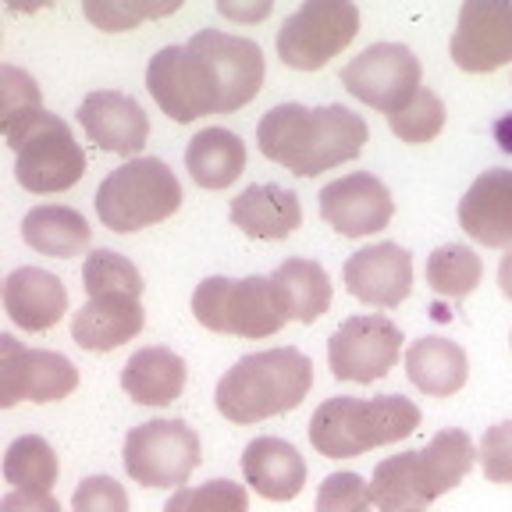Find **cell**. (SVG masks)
I'll return each instance as SVG.
<instances>
[{"label":"cell","instance_id":"obj_1","mask_svg":"<svg viewBox=\"0 0 512 512\" xmlns=\"http://www.w3.org/2000/svg\"><path fill=\"white\" fill-rule=\"evenodd\" d=\"M264 50L246 36L200 29L182 47H164L146 68V89L178 125L203 114H232L264 89Z\"/></svg>","mask_w":512,"mask_h":512},{"label":"cell","instance_id":"obj_2","mask_svg":"<svg viewBox=\"0 0 512 512\" xmlns=\"http://www.w3.org/2000/svg\"><path fill=\"white\" fill-rule=\"evenodd\" d=\"M370 139L363 114L342 104L303 107L278 104L256 125V146L267 160L281 164L299 178L331 171L345 160H356Z\"/></svg>","mask_w":512,"mask_h":512},{"label":"cell","instance_id":"obj_3","mask_svg":"<svg viewBox=\"0 0 512 512\" xmlns=\"http://www.w3.org/2000/svg\"><path fill=\"white\" fill-rule=\"evenodd\" d=\"M313 388V363L306 352L292 349H264L253 356H242L228 374L217 381V413L232 424H260L288 409L310 395Z\"/></svg>","mask_w":512,"mask_h":512},{"label":"cell","instance_id":"obj_4","mask_svg":"<svg viewBox=\"0 0 512 512\" xmlns=\"http://www.w3.org/2000/svg\"><path fill=\"white\" fill-rule=\"evenodd\" d=\"M477 463V448L470 434L448 427L438 431L427 448L381 459L370 477V498L377 512H409L424 509L434 498L452 491Z\"/></svg>","mask_w":512,"mask_h":512},{"label":"cell","instance_id":"obj_5","mask_svg":"<svg viewBox=\"0 0 512 512\" xmlns=\"http://www.w3.org/2000/svg\"><path fill=\"white\" fill-rule=\"evenodd\" d=\"M420 427V406L406 395H377V399H338L320 402L310 420V445L324 459H352L370 448L402 441Z\"/></svg>","mask_w":512,"mask_h":512},{"label":"cell","instance_id":"obj_6","mask_svg":"<svg viewBox=\"0 0 512 512\" xmlns=\"http://www.w3.org/2000/svg\"><path fill=\"white\" fill-rule=\"evenodd\" d=\"M4 139L15 150L18 185L36 196L68 192L86 175V150L75 143L68 121L43 107L4 121Z\"/></svg>","mask_w":512,"mask_h":512},{"label":"cell","instance_id":"obj_7","mask_svg":"<svg viewBox=\"0 0 512 512\" xmlns=\"http://www.w3.org/2000/svg\"><path fill=\"white\" fill-rule=\"evenodd\" d=\"M182 182L157 157H132L96 189V214L111 232L132 235L168 221L182 207Z\"/></svg>","mask_w":512,"mask_h":512},{"label":"cell","instance_id":"obj_8","mask_svg":"<svg viewBox=\"0 0 512 512\" xmlns=\"http://www.w3.org/2000/svg\"><path fill=\"white\" fill-rule=\"evenodd\" d=\"M192 313L214 335L271 338L285 328L288 310L271 278H203L192 292Z\"/></svg>","mask_w":512,"mask_h":512},{"label":"cell","instance_id":"obj_9","mask_svg":"<svg viewBox=\"0 0 512 512\" xmlns=\"http://www.w3.org/2000/svg\"><path fill=\"white\" fill-rule=\"evenodd\" d=\"M360 32V8L352 0H306L278 29V57L296 72H317L338 57Z\"/></svg>","mask_w":512,"mask_h":512},{"label":"cell","instance_id":"obj_10","mask_svg":"<svg viewBox=\"0 0 512 512\" xmlns=\"http://www.w3.org/2000/svg\"><path fill=\"white\" fill-rule=\"evenodd\" d=\"M200 459V434L185 420H150L125 438V473L143 488H182Z\"/></svg>","mask_w":512,"mask_h":512},{"label":"cell","instance_id":"obj_11","mask_svg":"<svg viewBox=\"0 0 512 512\" xmlns=\"http://www.w3.org/2000/svg\"><path fill=\"white\" fill-rule=\"evenodd\" d=\"M420 79H424L420 57L402 43H374L342 68V86L360 104L381 114H395L413 104V96L424 89Z\"/></svg>","mask_w":512,"mask_h":512},{"label":"cell","instance_id":"obj_12","mask_svg":"<svg viewBox=\"0 0 512 512\" xmlns=\"http://www.w3.org/2000/svg\"><path fill=\"white\" fill-rule=\"evenodd\" d=\"M402 331L384 313H363L338 324L328 338V367L338 381L370 384L381 381L399 363Z\"/></svg>","mask_w":512,"mask_h":512},{"label":"cell","instance_id":"obj_13","mask_svg":"<svg viewBox=\"0 0 512 512\" xmlns=\"http://www.w3.org/2000/svg\"><path fill=\"white\" fill-rule=\"evenodd\" d=\"M79 388V370L68 356L50 349H25L15 335H0V406L61 402Z\"/></svg>","mask_w":512,"mask_h":512},{"label":"cell","instance_id":"obj_14","mask_svg":"<svg viewBox=\"0 0 512 512\" xmlns=\"http://www.w3.org/2000/svg\"><path fill=\"white\" fill-rule=\"evenodd\" d=\"M452 61L466 75H491L512 61V4L509 0H466L452 32Z\"/></svg>","mask_w":512,"mask_h":512},{"label":"cell","instance_id":"obj_15","mask_svg":"<svg viewBox=\"0 0 512 512\" xmlns=\"http://www.w3.org/2000/svg\"><path fill=\"white\" fill-rule=\"evenodd\" d=\"M395 214V200L388 185L370 171H352L338 182L320 189V217L342 232L345 239L384 232Z\"/></svg>","mask_w":512,"mask_h":512},{"label":"cell","instance_id":"obj_16","mask_svg":"<svg viewBox=\"0 0 512 512\" xmlns=\"http://www.w3.org/2000/svg\"><path fill=\"white\" fill-rule=\"evenodd\" d=\"M349 296L377 310H395L413 292V256L399 242H377L352 253L342 267Z\"/></svg>","mask_w":512,"mask_h":512},{"label":"cell","instance_id":"obj_17","mask_svg":"<svg viewBox=\"0 0 512 512\" xmlns=\"http://www.w3.org/2000/svg\"><path fill=\"white\" fill-rule=\"evenodd\" d=\"M79 125L86 132L89 143H96L107 153H121V157H136L150 139V118L143 107L125 93L114 89H96L79 104Z\"/></svg>","mask_w":512,"mask_h":512},{"label":"cell","instance_id":"obj_18","mask_svg":"<svg viewBox=\"0 0 512 512\" xmlns=\"http://www.w3.org/2000/svg\"><path fill=\"white\" fill-rule=\"evenodd\" d=\"M146 328L143 296L132 292H100L82 303V310L72 317L75 345L89 352H114L118 345L132 342Z\"/></svg>","mask_w":512,"mask_h":512},{"label":"cell","instance_id":"obj_19","mask_svg":"<svg viewBox=\"0 0 512 512\" xmlns=\"http://www.w3.org/2000/svg\"><path fill=\"white\" fill-rule=\"evenodd\" d=\"M459 228L488 249H512V171L491 168L459 200Z\"/></svg>","mask_w":512,"mask_h":512},{"label":"cell","instance_id":"obj_20","mask_svg":"<svg viewBox=\"0 0 512 512\" xmlns=\"http://www.w3.org/2000/svg\"><path fill=\"white\" fill-rule=\"evenodd\" d=\"M4 310L22 331H50L68 313V288L43 267H18L4 281Z\"/></svg>","mask_w":512,"mask_h":512},{"label":"cell","instance_id":"obj_21","mask_svg":"<svg viewBox=\"0 0 512 512\" xmlns=\"http://www.w3.org/2000/svg\"><path fill=\"white\" fill-rule=\"evenodd\" d=\"M242 477L267 502H292L306 488V463L285 438H256L242 452Z\"/></svg>","mask_w":512,"mask_h":512},{"label":"cell","instance_id":"obj_22","mask_svg":"<svg viewBox=\"0 0 512 512\" xmlns=\"http://www.w3.org/2000/svg\"><path fill=\"white\" fill-rule=\"evenodd\" d=\"M232 224L242 235L260 242L288 239L303 224V207L292 189L281 185H249L232 200Z\"/></svg>","mask_w":512,"mask_h":512},{"label":"cell","instance_id":"obj_23","mask_svg":"<svg viewBox=\"0 0 512 512\" xmlns=\"http://www.w3.org/2000/svg\"><path fill=\"white\" fill-rule=\"evenodd\" d=\"M185 360L164 345H146L132 352V360L121 367V388L139 406H171L185 392Z\"/></svg>","mask_w":512,"mask_h":512},{"label":"cell","instance_id":"obj_24","mask_svg":"<svg viewBox=\"0 0 512 512\" xmlns=\"http://www.w3.org/2000/svg\"><path fill=\"white\" fill-rule=\"evenodd\" d=\"M406 374L424 395H431V399H448V395H456L466 384L470 363H466L463 345L448 342V338H438V335H427L409 345Z\"/></svg>","mask_w":512,"mask_h":512},{"label":"cell","instance_id":"obj_25","mask_svg":"<svg viewBox=\"0 0 512 512\" xmlns=\"http://www.w3.org/2000/svg\"><path fill=\"white\" fill-rule=\"evenodd\" d=\"M185 168L200 189H228L246 171V143L228 128H203L185 146Z\"/></svg>","mask_w":512,"mask_h":512},{"label":"cell","instance_id":"obj_26","mask_svg":"<svg viewBox=\"0 0 512 512\" xmlns=\"http://www.w3.org/2000/svg\"><path fill=\"white\" fill-rule=\"evenodd\" d=\"M22 239L29 242L36 253L54 256V260H72L89 249V221L72 207H61V203H43V207H32L22 221Z\"/></svg>","mask_w":512,"mask_h":512},{"label":"cell","instance_id":"obj_27","mask_svg":"<svg viewBox=\"0 0 512 512\" xmlns=\"http://www.w3.org/2000/svg\"><path fill=\"white\" fill-rule=\"evenodd\" d=\"M274 288H278L281 303H285L288 317L299 324H313L328 313L331 306V278L317 260L306 256H292L278 271L271 274Z\"/></svg>","mask_w":512,"mask_h":512},{"label":"cell","instance_id":"obj_28","mask_svg":"<svg viewBox=\"0 0 512 512\" xmlns=\"http://www.w3.org/2000/svg\"><path fill=\"white\" fill-rule=\"evenodd\" d=\"M57 456L50 448L47 438L40 434H22L8 445L4 452V480H8L15 491H40L50 495V488L57 484Z\"/></svg>","mask_w":512,"mask_h":512},{"label":"cell","instance_id":"obj_29","mask_svg":"<svg viewBox=\"0 0 512 512\" xmlns=\"http://www.w3.org/2000/svg\"><path fill=\"white\" fill-rule=\"evenodd\" d=\"M427 288L434 296L445 299H466L473 288L484 278V260L473 253L470 246H459V242H448V246H438L431 256H427Z\"/></svg>","mask_w":512,"mask_h":512},{"label":"cell","instance_id":"obj_30","mask_svg":"<svg viewBox=\"0 0 512 512\" xmlns=\"http://www.w3.org/2000/svg\"><path fill=\"white\" fill-rule=\"evenodd\" d=\"M82 288H86V296H100V292L143 296V274L128 256L114 253V249H93L82 267Z\"/></svg>","mask_w":512,"mask_h":512},{"label":"cell","instance_id":"obj_31","mask_svg":"<svg viewBox=\"0 0 512 512\" xmlns=\"http://www.w3.org/2000/svg\"><path fill=\"white\" fill-rule=\"evenodd\" d=\"M164 512H249V495L235 480L214 477L200 488H178Z\"/></svg>","mask_w":512,"mask_h":512},{"label":"cell","instance_id":"obj_32","mask_svg":"<svg viewBox=\"0 0 512 512\" xmlns=\"http://www.w3.org/2000/svg\"><path fill=\"white\" fill-rule=\"evenodd\" d=\"M388 128H392L402 143H431L441 128H445V104H441L431 89H420L413 96V104L388 114Z\"/></svg>","mask_w":512,"mask_h":512},{"label":"cell","instance_id":"obj_33","mask_svg":"<svg viewBox=\"0 0 512 512\" xmlns=\"http://www.w3.org/2000/svg\"><path fill=\"white\" fill-rule=\"evenodd\" d=\"M370 484L360 473H331L317 491V512H370Z\"/></svg>","mask_w":512,"mask_h":512},{"label":"cell","instance_id":"obj_34","mask_svg":"<svg viewBox=\"0 0 512 512\" xmlns=\"http://www.w3.org/2000/svg\"><path fill=\"white\" fill-rule=\"evenodd\" d=\"M86 18L96 22L100 29L107 32H125L132 25L146 22V18H160V15H171L178 11V4H160V8H146V4H128V0H89L86 8Z\"/></svg>","mask_w":512,"mask_h":512},{"label":"cell","instance_id":"obj_35","mask_svg":"<svg viewBox=\"0 0 512 512\" xmlns=\"http://www.w3.org/2000/svg\"><path fill=\"white\" fill-rule=\"evenodd\" d=\"M477 459L491 484H512V420L484 431Z\"/></svg>","mask_w":512,"mask_h":512},{"label":"cell","instance_id":"obj_36","mask_svg":"<svg viewBox=\"0 0 512 512\" xmlns=\"http://www.w3.org/2000/svg\"><path fill=\"white\" fill-rule=\"evenodd\" d=\"M25 111H40V86L29 72H22L15 64H4L0 68V114L8 121Z\"/></svg>","mask_w":512,"mask_h":512},{"label":"cell","instance_id":"obj_37","mask_svg":"<svg viewBox=\"0 0 512 512\" xmlns=\"http://www.w3.org/2000/svg\"><path fill=\"white\" fill-rule=\"evenodd\" d=\"M72 512H128V495L114 477H86L72 495Z\"/></svg>","mask_w":512,"mask_h":512},{"label":"cell","instance_id":"obj_38","mask_svg":"<svg viewBox=\"0 0 512 512\" xmlns=\"http://www.w3.org/2000/svg\"><path fill=\"white\" fill-rule=\"evenodd\" d=\"M0 512H61L54 495H40V491H8L0 498Z\"/></svg>","mask_w":512,"mask_h":512},{"label":"cell","instance_id":"obj_39","mask_svg":"<svg viewBox=\"0 0 512 512\" xmlns=\"http://www.w3.org/2000/svg\"><path fill=\"white\" fill-rule=\"evenodd\" d=\"M217 11L228 18H239V22H260L274 11L271 0H260V4H235V0H217Z\"/></svg>","mask_w":512,"mask_h":512},{"label":"cell","instance_id":"obj_40","mask_svg":"<svg viewBox=\"0 0 512 512\" xmlns=\"http://www.w3.org/2000/svg\"><path fill=\"white\" fill-rule=\"evenodd\" d=\"M498 285H502V296L512 299V249H505L502 264H498Z\"/></svg>","mask_w":512,"mask_h":512},{"label":"cell","instance_id":"obj_41","mask_svg":"<svg viewBox=\"0 0 512 512\" xmlns=\"http://www.w3.org/2000/svg\"><path fill=\"white\" fill-rule=\"evenodd\" d=\"M495 139L505 153H512V114H505V118L495 121Z\"/></svg>","mask_w":512,"mask_h":512},{"label":"cell","instance_id":"obj_42","mask_svg":"<svg viewBox=\"0 0 512 512\" xmlns=\"http://www.w3.org/2000/svg\"><path fill=\"white\" fill-rule=\"evenodd\" d=\"M409 512H420V509H409Z\"/></svg>","mask_w":512,"mask_h":512},{"label":"cell","instance_id":"obj_43","mask_svg":"<svg viewBox=\"0 0 512 512\" xmlns=\"http://www.w3.org/2000/svg\"><path fill=\"white\" fill-rule=\"evenodd\" d=\"M509 342H512V335H509Z\"/></svg>","mask_w":512,"mask_h":512}]
</instances>
